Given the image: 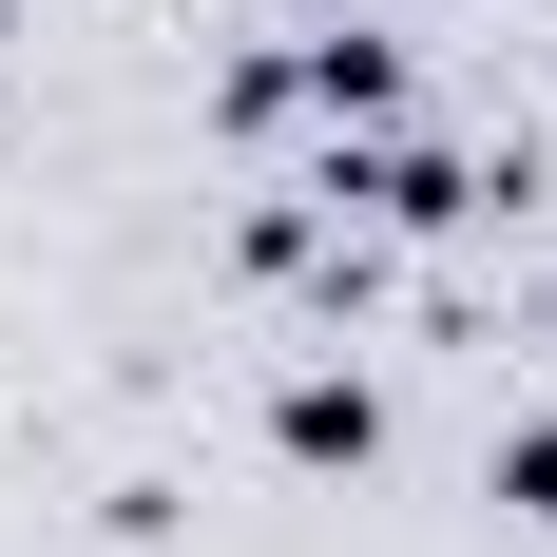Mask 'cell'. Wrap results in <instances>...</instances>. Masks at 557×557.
Returning <instances> with one entry per match:
<instances>
[{"instance_id": "cell-1", "label": "cell", "mask_w": 557, "mask_h": 557, "mask_svg": "<svg viewBox=\"0 0 557 557\" xmlns=\"http://www.w3.org/2000/svg\"><path fill=\"white\" fill-rule=\"evenodd\" d=\"M366 443H385L366 385H288V461H366Z\"/></svg>"}, {"instance_id": "cell-2", "label": "cell", "mask_w": 557, "mask_h": 557, "mask_svg": "<svg viewBox=\"0 0 557 557\" xmlns=\"http://www.w3.org/2000/svg\"><path fill=\"white\" fill-rule=\"evenodd\" d=\"M500 481H519V500H539V519H557V423H539V443H519V461H500Z\"/></svg>"}]
</instances>
